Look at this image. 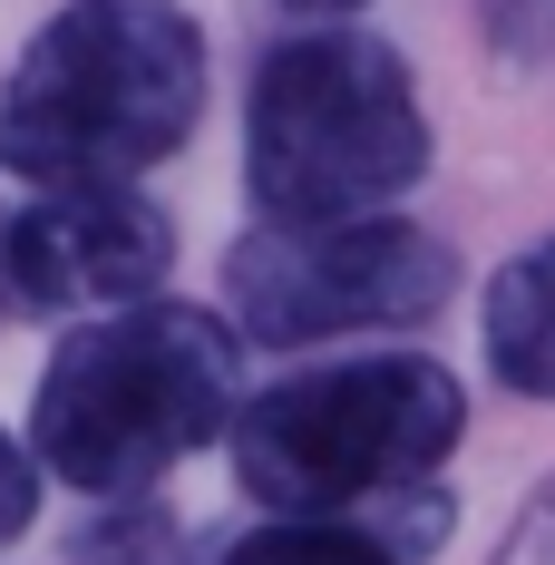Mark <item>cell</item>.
Listing matches in <instances>:
<instances>
[{"instance_id": "1", "label": "cell", "mask_w": 555, "mask_h": 565, "mask_svg": "<svg viewBox=\"0 0 555 565\" xmlns=\"http://www.w3.org/2000/svg\"><path fill=\"white\" fill-rule=\"evenodd\" d=\"M244 409V332L205 302H127L98 322H68L30 381V458L68 498H157L195 449L234 439Z\"/></svg>"}, {"instance_id": "2", "label": "cell", "mask_w": 555, "mask_h": 565, "mask_svg": "<svg viewBox=\"0 0 555 565\" xmlns=\"http://www.w3.org/2000/svg\"><path fill=\"white\" fill-rule=\"evenodd\" d=\"M205 20L185 0H58L0 78V175L30 195L147 185L205 127Z\"/></svg>"}, {"instance_id": "3", "label": "cell", "mask_w": 555, "mask_h": 565, "mask_svg": "<svg viewBox=\"0 0 555 565\" xmlns=\"http://www.w3.org/2000/svg\"><path fill=\"white\" fill-rule=\"evenodd\" d=\"M468 439V381L429 351L302 361L234 409V488L264 516H371L429 488Z\"/></svg>"}, {"instance_id": "4", "label": "cell", "mask_w": 555, "mask_h": 565, "mask_svg": "<svg viewBox=\"0 0 555 565\" xmlns=\"http://www.w3.org/2000/svg\"><path fill=\"white\" fill-rule=\"evenodd\" d=\"M429 175V108L381 30H282L244 88V205L254 225L389 215Z\"/></svg>"}, {"instance_id": "5", "label": "cell", "mask_w": 555, "mask_h": 565, "mask_svg": "<svg viewBox=\"0 0 555 565\" xmlns=\"http://www.w3.org/2000/svg\"><path fill=\"white\" fill-rule=\"evenodd\" d=\"M458 302V244L409 215H351V225H244L224 244V322L264 351L312 341H381L419 332Z\"/></svg>"}, {"instance_id": "6", "label": "cell", "mask_w": 555, "mask_h": 565, "mask_svg": "<svg viewBox=\"0 0 555 565\" xmlns=\"http://www.w3.org/2000/svg\"><path fill=\"white\" fill-rule=\"evenodd\" d=\"M175 274V215L147 185H68L30 195L0 225V282L10 302L50 322H98L127 302H157Z\"/></svg>"}, {"instance_id": "7", "label": "cell", "mask_w": 555, "mask_h": 565, "mask_svg": "<svg viewBox=\"0 0 555 565\" xmlns=\"http://www.w3.org/2000/svg\"><path fill=\"white\" fill-rule=\"evenodd\" d=\"M478 341H488V371L516 399H546L555 409V234H536L526 254H506L488 274Z\"/></svg>"}, {"instance_id": "8", "label": "cell", "mask_w": 555, "mask_h": 565, "mask_svg": "<svg viewBox=\"0 0 555 565\" xmlns=\"http://www.w3.org/2000/svg\"><path fill=\"white\" fill-rule=\"evenodd\" d=\"M215 565H409V546L381 516H264V526L224 536Z\"/></svg>"}, {"instance_id": "9", "label": "cell", "mask_w": 555, "mask_h": 565, "mask_svg": "<svg viewBox=\"0 0 555 565\" xmlns=\"http://www.w3.org/2000/svg\"><path fill=\"white\" fill-rule=\"evenodd\" d=\"M167 508L157 498H127V508H108V516H88V536H78V565H157L167 556Z\"/></svg>"}, {"instance_id": "10", "label": "cell", "mask_w": 555, "mask_h": 565, "mask_svg": "<svg viewBox=\"0 0 555 565\" xmlns=\"http://www.w3.org/2000/svg\"><path fill=\"white\" fill-rule=\"evenodd\" d=\"M40 488H50V478H40L30 439H10V429H0V546H10V536H30V516H40Z\"/></svg>"}, {"instance_id": "11", "label": "cell", "mask_w": 555, "mask_h": 565, "mask_svg": "<svg viewBox=\"0 0 555 565\" xmlns=\"http://www.w3.org/2000/svg\"><path fill=\"white\" fill-rule=\"evenodd\" d=\"M488 565H555V478L516 508V526L498 536V556H488Z\"/></svg>"}, {"instance_id": "12", "label": "cell", "mask_w": 555, "mask_h": 565, "mask_svg": "<svg viewBox=\"0 0 555 565\" xmlns=\"http://www.w3.org/2000/svg\"><path fill=\"white\" fill-rule=\"evenodd\" d=\"M274 10H292L302 30H361V10H371V0H274Z\"/></svg>"}, {"instance_id": "13", "label": "cell", "mask_w": 555, "mask_h": 565, "mask_svg": "<svg viewBox=\"0 0 555 565\" xmlns=\"http://www.w3.org/2000/svg\"><path fill=\"white\" fill-rule=\"evenodd\" d=\"M0 225H10V215H0ZM0 302H10V282H0Z\"/></svg>"}]
</instances>
